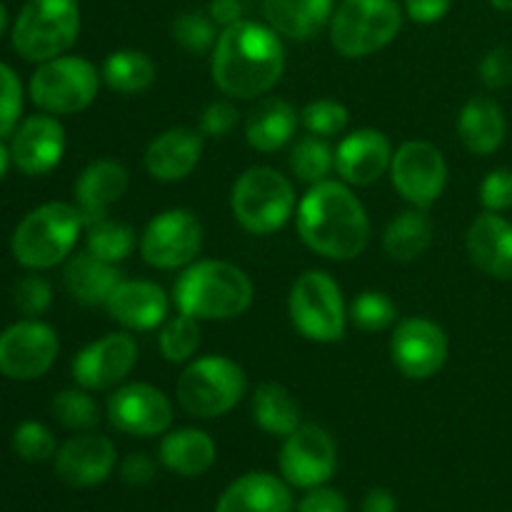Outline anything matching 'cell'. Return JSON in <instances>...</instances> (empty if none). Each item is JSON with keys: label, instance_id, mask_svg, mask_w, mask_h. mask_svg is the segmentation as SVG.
<instances>
[{"label": "cell", "instance_id": "cell-1", "mask_svg": "<svg viewBox=\"0 0 512 512\" xmlns=\"http://www.w3.org/2000/svg\"><path fill=\"white\" fill-rule=\"evenodd\" d=\"M285 48L270 25L238 20L223 28L210 58V75L218 90L235 100H255L280 83Z\"/></svg>", "mask_w": 512, "mask_h": 512}, {"label": "cell", "instance_id": "cell-2", "mask_svg": "<svg viewBox=\"0 0 512 512\" xmlns=\"http://www.w3.org/2000/svg\"><path fill=\"white\" fill-rule=\"evenodd\" d=\"M298 235L313 253L328 260H353L368 248L370 218L358 195L343 180H320L300 198Z\"/></svg>", "mask_w": 512, "mask_h": 512}, {"label": "cell", "instance_id": "cell-3", "mask_svg": "<svg viewBox=\"0 0 512 512\" xmlns=\"http://www.w3.org/2000/svg\"><path fill=\"white\" fill-rule=\"evenodd\" d=\"M255 288L243 268L225 260H198L173 285L178 313L195 320H233L253 305Z\"/></svg>", "mask_w": 512, "mask_h": 512}, {"label": "cell", "instance_id": "cell-4", "mask_svg": "<svg viewBox=\"0 0 512 512\" xmlns=\"http://www.w3.org/2000/svg\"><path fill=\"white\" fill-rule=\"evenodd\" d=\"M85 218L78 205L53 203L30 210L15 228L10 250L13 258L28 270H48L68 260L78 245Z\"/></svg>", "mask_w": 512, "mask_h": 512}, {"label": "cell", "instance_id": "cell-5", "mask_svg": "<svg viewBox=\"0 0 512 512\" xmlns=\"http://www.w3.org/2000/svg\"><path fill=\"white\" fill-rule=\"evenodd\" d=\"M230 210L245 233L273 235L293 218L298 198L293 183L280 170L270 165H253L233 183Z\"/></svg>", "mask_w": 512, "mask_h": 512}, {"label": "cell", "instance_id": "cell-6", "mask_svg": "<svg viewBox=\"0 0 512 512\" xmlns=\"http://www.w3.org/2000/svg\"><path fill=\"white\" fill-rule=\"evenodd\" d=\"M248 390L245 370L228 355H203L185 365L175 383V398L188 415L220 418L243 400Z\"/></svg>", "mask_w": 512, "mask_h": 512}, {"label": "cell", "instance_id": "cell-7", "mask_svg": "<svg viewBox=\"0 0 512 512\" xmlns=\"http://www.w3.org/2000/svg\"><path fill=\"white\" fill-rule=\"evenodd\" d=\"M80 33L78 0H28L13 25V48L28 63L65 55Z\"/></svg>", "mask_w": 512, "mask_h": 512}, {"label": "cell", "instance_id": "cell-8", "mask_svg": "<svg viewBox=\"0 0 512 512\" xmlns=\"http://www.w3.org/2000/svg\"><path fill=\"white\" fill-rule=\"evenodd\" d=\"M288 313L293 328L313 343H338L348 328V308L338 280L325 270H305L290 288Z\"/></svg>", "mask_w": 512, "mask_h": 512}, {"label": "cell", "instance_id": "cell-9", "mask_svg": "<svg viewBox=\"0 0 512 512\" xmlns=\"http://www.w3.org/2000/svg\"><path fill=\"white\" fill-rule=\"evenodd\" d=\"M400 28L395 0H343L330 18V43L343 58H368L393 43Z\"/></svg>", "mask_w": 512, "mask_h": 512}, {"label": "cell", "instance_id": "cell-10", "mask_svg": "<svg viewBox=\"0 0 512 512\" xmlns=\"http://www.w3.org/2000/svg\"><path fill=\"white\" fill-rule=\"evenodd\" d=\"M100 73L88 58L58 55L45 60L30 78V100L43 113L73 115L98 98Z\"/></svg>", "mask_w": 512, "mask_h": 512}, {"label": "cell", "instance_id": "cell-11", "mask_svg": "<svg viewBox=\"0 0 512 512\" xmlns=\"http://www.w3.org/2000/svg\"><path fill=\"white\" fill-rule=\"evenodd\" d=\"M140 255L155 270H183L203 248V223L188 208L155 215L140 235Z\"/></svg>", "mask_w": 512, "mask_h": 512}, {"label": "cell", "instance_id": "cell-12", "mask_svg": "<svg viewBox=\"0 0 512 512\" xmlns=\"http://www.w3.org/2000/svg\"><path fill=\"white\" fill-rule=\"evenodd\" d=\"M388 173L403 200L420 210L433 208L448 185V163L428 140H408L400 145Z\"/></svg>", "mask_w": 512, "mask_h": 512}, {"label": "cell", "instance_id": "cell-13", "mask_svg": "<svg viewBox=\"0 0 512 512\" xmlns=\"http://www.w3.org/2000/svg\"><path fill=\"white\" fill-rule=\"evenodd\" d=\"M58 335L48 323L25 318L0 333V373L10 380H38L58 358Z\"/></svg>", "mask_w": 512, "mask_h": 512}, {"label": "cell", "instance_id": "cell-14", "mask_svg": "<svg viewBox=\"0 0 512 512\" xmlns=\"http://www.w3.org/2000/svg\"><path fill=\"white\" fill-rule=\"evenodd\" d=\"M450 343L445 330L430 318L398 320L390 338L393 365L408 380H428L443 370Z\"/></svg>", "mask_w": 512, "mask_h": 512}, {"label": "cell", "instance_id": "cell-15", "mask_svg": "<svg viewBox=\"0 0 512 512\" xmlns=\"http://www.w3.org/2000/svg\"><path fill=\"white\" fill-rule=\"evenodd\" d=\"M338 448L330 433L320 425H300L288 435L280 450V473L293 488H318L335 475Z\"/></svg>", "mask_w": 512, "mask_h": 512}, {"label": "cell", "instance_id": "cell-16", "mask_svg": "<svg viewBox=\"0 0 512 512\" xmlns=\"http://www.w3.org/2000/svg\"><path fill=\"white\" fill-rule=\"evenodd\" d=\"M108 420L118 433L133 438H155L168 433L173 425V403L155 385H120L108 398Z\"/></svg>", "mask_w": 512, "mask_h": 512}, {"label": "cell", "instance_id": "cell-17", "mask_svg": "<svg viewBox=\"0 0 512 512\" xmlns=\"http://www.w3.org/2000/svg\"><path fill=\"white\" fill-rule=\"evenodd\" d=\"M135 363H138V340L130 333H108L75 353L73 380L78 388L90 393L113 390L133 373Z\"/></svg>", "mask_w": 512, "mask_h": 512}, {"label": "cell", "instance_id": "cell-18", "mask_svg": "<svg viewBox=\"0 0 512 512\" xmlns=\"http://www.w3.org/2000/svg\"><path fill=\"white\" fill-rule=\"evenodd\" d=\"M65 128L50 113L20 120L10 135V158L25 175H48L63 160Z\"/></svg>", "mask_w": 512, "mask_h": 512}, {"label": "cell", "instance_id": "cell-19", "mask_svg": "<svg viewBox=\"0 0 512 512\" xmlns=\"http://www.w3.org/2000/svg\"><path fill=\"white\" fill-rule=\"evenodd\" d=\"M118 463L113 440L98 433H80L55 453V475L70 488H95L105 483Z\"/></svg>", "mask_w": 512, "mask_h": 512}, {"label": "cell", "instance_id": "cell-20", "mask_svg": "<svg viewBox=\"0 0 512 512\" xmlns=\"http://www.w3.org/2000/svg\"><path fill=\"white\" fill-rule=\"evenodd\" d=\"M393 145L388 135L375 128H360L345 135L335 148V173L348 185H373L393 163Z\"/></svg>", "mask_w": 512, "mask_h": 512}, {"label": "cell", "instance_id": "cell-21", "mask_svg": "<svg viewBox=\"0 0 512 512\" xmlns=\"http://www.w3.org/2000/svg\"><path fill=\"white\" fill-rule=\"evenodd\" d=\"M103 308L125 330H155L168 320L170 298L150 280H120Z\"/></svg>", "mask_w": 512, "mask_h": 512}, {"label": "cell", "instance_id": "cell-22", "mask_svg": "<svg viewBox=\"0 0 512 512\" xmlns=\"http://www.w3.org/2000/svg\"><path fill=\"white\" fill-rule=\"evenodd\" d=\"M203 133L193 128H170L155 135L145 148V170L160 183L185 180L200 163L203 155Z\"/></svg>", "mask_w": 512, "mask_h": 512}, {"label": "cell", "instance_id": "cell-23", "mask_svg": "<svg viewBox=\"0 0 512 512\" xmlns=\"http://www.w3.org/2000/svg\"><path fill=\"white\" fill-rule=\"evenodd\" d=\"M128 185L130 175L123 163L113 158L93 160L75 183V205L83 213L85 225L108 218V210L123 200V195L128 193Z\"/></svg>", "mask_w": 512, "mask_h": 512}, {"label": "cell", "instance_id": "cell-24", "mask_svg": "<svg viewBox=\"0 0 512 512\" xmlns=\"http://www.w3.org/2000/svg\"><path fill=\"white\" fill-rule=\"evenodd\" d=\"M468 255L485 275L498 280H512V223L500 213L485 210L470 223Z\"/></svg>", "mask_w": 512, "mask_h": 512}, {"label": "cell", "instance_id": "cell-25", "mask_svg": "<svg viewBox=\"0 0 512 512\" xmlns=\"http://www.w3.org/2000/svg\"><path fill=\"white\" fill-rule=\"evenodd\" d=\"M293 490L270 473H248L230 483L215 512H293Z\"/></svg>", "mask_w": 512, "mask_h": 512}, {"label": "cell", "instance_id": "cell-26", "mask_svg": "<svg viewBox=\"0 0 512 512\" xmlns=\"http://www.w3.org/2000/svg\"><path fill=\"white\" fill-rule=\"evenodd\" d=\"M300 115L288 100L260 98L245 118V140L258 153H278L295 138Z\"/></svg>", "mask_w": 512, "mask_h": 512}, {"label": "cell", "instance_id": "cell-27", "mask_svg": "<svg viewBox=\"0 0 512 512\" xmlns=\"http://www.w3.org/2000/svg\"><path fill=\"white\" fill-rule=\"evenodd\" d=\"M120 280H123V273L118 265L105 263L88 250L70 255L63 270V285L68 295L88 308L108 303L110 293Z\"/></svg>", "mask_w": 512, "mask_h": 512}, {"label": "cell", "instance_id": "cell-28", "mask_svg": "<svg viewBox=\"0 0 512 512\" xmlns=\"http://www.w3.org/2000/svg\"><path fill=\"white\" fill-rule=\"evenodd\" d=\"M508 120L503 108L488 95H475L458 115V138L470 153L490 155L505 143Z\"/></svg>", "mask_w": 512, "mask_h": 512}, {"label": "cell", "instance_id": "cell-29", "mask_svg": "<svg viewBox=\"0 0 512 512\" xmlns=\"http://www.w3.org/2000/svg\"><path fill=\"white\" fill-rule=\"evenodd\" d=\"M218 450L213 438L205 430L198 428H178L168 430L160 440L158 460L165 470L183 478H198L213 468Z\"/></svg>", "mask_w": 512, "mask_h": 512}, {"label": "cell", "instance_id": "cell-30", "mask_svg": "<svg viewBox=\"0 0 512 512\" xmlns=\"http://www.w3.org/2000/svg\"><path fill=\"white\" fill-rule=\"evenodd\" d=\"M270 28L288 40H310L330 25L333 0H263Z\"/></svg>", "mask_w": 512, "mask_h": 512}, {"label": "cell", "instance_id": "cell-31", "mask_svg": "<svg viewBox=\"0 0 512 512\" xmlns=\"http://www.w3.org/2000/svg\"><path fill=\"white\" fill-rule=\"evenodd\" d=\"M253 420L275 438H288L303 425V410L295 395L278 383H263L253 393Z\"/></svg>", "mask_w": 512, "mask_h": 512}, {"label": "cell", "instance_id": "cell-32", "mask_svg": "<svg viewBox=\"0 0 512 512\" xmlns=\"http://www.w3.org/2000/svg\"><path fill=\"white\" fill-rule=\"evenodd\" d=\"M433 243V220L425 210L410 208L395 215L383 233V250L398 263L418 260Z\"/></svg>", "mask_w": 512, "mask_h": 512}, {"label": "cell", "instance_id": "cell-33", "mask_svg": "<svg viewBox=\"0 0 512 512\" xmlns=\"http://www.w3.org/2000/svg\"><path fill=\"white\" fill-rule=\"evenodd\" d=\"M100 78L113 93L138 95L153 88L155 78H158V68H155L153 58L143 50L123 48L105 58L103 68H100Z\"/></svg>", "mask_w": 512, "mask_h": 512}, {"label": "cell", "instance_id": "cell-34", "mask_svg": "<svg viewBox=\"0 0 512 512\" xmlns=\"http://www.w3.org/2000/svg\"><path fill=\"white\" fill-rule=\"evenodd\" d=\"M88 235H85V250L93 253L95 258L105 260V263H123L133 255L135 245H138V235L128 223H120L113 218H100L95 223L85 225Z\"/></svg>", "mask_w": 512, "mask_h": 512}, {"label": "cell", "instance_id": "cell-35", "mask_svg": "<svg viewBox=\"0 0 512 512\" xmlns=\"http://www.w3.org/2000/svg\"><path fill=\"white\" fill-rule=\"evenodd\" d=\"M290 170L303 183L315 185L320 180H328V175L335 170V150L330 148L328 140L308 133L298 138L290 148Z\"/></svg>", "mask_w": 512, "mask_h": 512}, {"label": "cell", "instance_id": "cell-36", "mask_svg": "<svg viewBox=\"0 0 512 512\" xmlns=\"http://www.w3.org/2000/svg\"><path fill=\"white\" fill-rule=\"evenodd\" d=\"M348 323L363 333H383L398 323V305L383 290H363L350 303Z\"/></svg>", "mask_w": 512, "mask_h": 512}, {"label": "cell", "instance_id": "cell-37", "mask_svg": "<svg viewBox=\"0 0 512 512\" xmlns=\"http://www.w3.org/2000/svg\"><path fill=\"white\" fill-rule=\"evenodd\" d=\"M158 348L168 363H190L200 348V320L190 315H175L160 325Z\"/></svg>", "mask_w": 512, "mask_h": 512}, {"label": "cell", "instance_id": "cell-38", "mask_svg": "<svg viewBox=\"0 0 512 512\" xmlns=\"http://www.w3.org/2000/svg\"><path fill=\"white\" fill-rule=\"evenodd\" d=\"M50 410H53V418L63 428L78 430V433H88L100 420L98 403L90 395V390L85 388H70L58 393L53 398V403H50Z\"/></svg>", "mask_w": 512, "mask_h": 512}, {"label": "cell", "instance_id": "cell-39", "mask_svg": "<svg viewBox=\"0 0 512 512\" xmlns=\"http://www.w3.org/2000/svg\"><path fill=\"white\" fill-rule=\"evenodd\" d=\"M173 40L188 53H208L218 43V25L210 18L208 13H198V10H190V13H180L173 20Z\"/></svg>", "mask_w": 512, "mask_h": 512}, {"label": "cell", "instance_id": "cell-40", "mask_svg": "<svg viewBox=\"0 0 512 512\" xmlns=\"http://www.w3.org/2000/svg\"><path fill=\"white\" fill-rule=\"evenodd\" d=\"M300 123L308 133L318 135V138H333V135H340L350 123V113L343 103L330 98L313 100L303 108L300 113Z\"/></svg>", "mask_w": 512, "mask_h": 512}, {"label": "cell", "instance_id": "cell-41", "mask_svg": "<svg viewBox=\"0 0 512 512\" xmlns=\"http://www.w3.org/2000/svg\"><path fill=\"white\" fill-rule=\"evenodd\" d=\"M13 450L25 463H45V460L55 458L58 443H55V435L43 423H38V420H25V423H20L15 428Z\"/></svg>", "mask_w": 512, "mask_h": 512}, {"label": "cell", "instance_id": "cell-42", "mask_svg": "<svg viewBox=\"0 0 512 512\" xmlns=\"http://www.w3.org/2000/svg\"><path fill=\"white\" fill-rule=\"evenodd\" d=\"M23 115V83L10 65L0 63V138L13 135Z\"/></svg>", "mask_w": 512, "mask_h": 512}, {"label": "cell", "instance_id": "cell-43", "mask_svg": "<svg viewBox=\"0 0 512 512\" xmlns=\"http://www.w3.org/2000/svg\"><path fill=\"white\" fill-rule=\"evenodd\" d=\"M15 308L25 315V318H38L53 303V288L45 278L40 275H25V278L18 280L13 290Z\"/></svg>", "mask_w": 512, "mask_h": 512}, {"label": "cell", "instance_id": "cell-44", "mask_svg": "<svg viewBox=\"0 0 512 512\" xmlns=\"http://www.w3.org/2000/svg\"><path fill=\"white\" fill-rule=\"evenodd\" d=\"M480 203L490 213H503L512 208V170L495 168L480 183Z\"/></svg>", "mask_w": 512, "mask_h": 512}, {"label": "cell", "instance_id": "cell-45", "mask_svg": "<svg viewBox=\"0 0 512 512\" xmlns=\"http://www.w3.org/2000/svg\"><path fill=\"white\" fill-rule=\"evenodd\" d=\"M478 73L485 88H508L512 83V50L505 48V45H498V48H493L490 53H485L478 65Z\"/></svg>", "mask_w": 512, "mask_h": 512}, {"label": "cell", "instance_id": "cell-46", "mask_svg": "<svg viewBox=\"0 0 512 512\" xmlns=\"http://www.w3.org/2000/svg\"><path fill=\"white\" fill-rule=\"evenodd\" d=\"M238 120L240 113L230 100H213L200 115V133L205 138H228Z\"/></svg>", "mask_w": 512, "mask_h": 512}, {"label": "cell", "instance_id": "cell-47", "mask_svg": "<svg viewBox=\"0 0 512 512\" xmlns=\"http://www.w3.org/2000/svg\"><path fill=\"white\" fill-rule=\"evenodd\" d=\"M158 475V463L145 453H130L128 458L120 463V480L130 488H145Z\"/></svg>", "mask_w": 512, "mask_h": 512}, {"label": "cell", "instance_id": "cell-48", "mask_svg": "<svg viewBox=\"0 0 512 512\" xmlns=\"http://www.w3.org/2000/svg\"><path fill=\"white\" fill-rule=\"evenodd\" d=\"M298 512H348V500L333 488H310L298 503Z\"/></svg>", "mask_w": 512, "mask_h": 512}, {"label": "cell", "instance_id": "cell-49", "mask_svg": "<svg viewBox=\"0 0 512 512\" xmlns=\"http://www.w3.org/2000/svg\"><path fill=\"white\" fill-rule=\"evenodd\" d=\"M453 0H405V10L413 23L433 25L448 15Z\"/></svg>", "mask_w": 512, "mask_h": 512}, {"label": "cell", "instance_id": "cell-50", "mask_svg": "<svg viewBox=\"0 0 512 512\" xmlns=\"http://www.w3.org/2000/svg\"><path fill=\"white\" fill-rule=\"evenodd\" d=\"M208 15L220 28H230L238 20H243V5H240V0H210Z\"/></svg>", "mask_w": 512, "mask_h": 512}, {"label": "cell", "instance_id": "cell-51", "mask_svg": "<svg viewBox=\"0 0 512 512\" xmlns=\"http://www.w3.org/2000/svg\"><path fill=\"white\" fill-rule=\"evenodd\" d=\"M398 503H395L393 493L385 488H373L363 500V512H395Z\"/></svg>", "mask_w": 512, "mask_h": 512}, {"label": "cell", "instance_id": "cell-52", "mask_svg": "<svg viewBox=\"0 0 512 512\" xmlns=\"http://www.w3.org/2000/svg\"><path fill=\"white\" fill-rule=\"evenodd\" d=\"M10 148H5L3 143H0V180H3V175H5V170H8V163H10Z\"/></svg>", "mask_w": 512, "mask_h": 512}, {"label": "cell", "instance_id": "cell-53", "mask_svg": "<svg viewBox=\"0 0 512 512\" xmlns=\"http://www.w3.org/2000/svg\"><path fill=\"white\" fill-rule=\"evenodd\" d=\"M495 10H503V13H512V0H490Z\"/></svg>", "mask_w": 512, "mask_h": 512}, {"label": "cell", "instance_id": "cell-54", "mask_svg": "<svg viewBox=\"0 0 512 512\" xmlns=\"http://www.w3.org/2000/svg\"><path fill=\"white\" fill-rule=\"evenodd\" d=\"M5 28H8V10H5V5L0 3V35L5 33Z\"/></svg>", "mask_w": 512, "mask_h": 512}]
</instances>
